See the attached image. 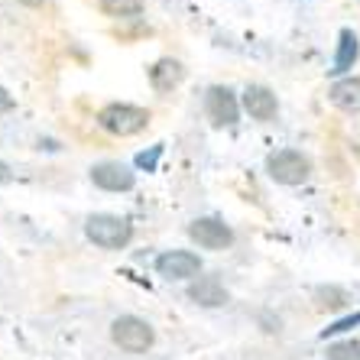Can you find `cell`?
I'll return each mask as SVG.
<instances>
[{
  "instance_id": "1",
  "label": "cell",
  "mask_w": 360,
  "mask_h": 360,
  "mask_svg": "<svg viewBox=\"0 0 360 360\" xmlns=\"http://www.w3.org/2000/svg\"><path fill=\"white\" fill-rule=\"evenodd\" d=\"M84 237L101 250H124L127 243L134 240V224L120 214L101 211V214H91L84 221Z\"/></svg>"
},
{
  "instance_id": "2",
  "label": "cell",
  "mask_w": 360,
  "mask_h": 360,
  "mask_svg": "<svg viewBox=\"0 0 360 360\" xmlns=\"http://www.w3.org/2000/svg\"><path fill=\"white\" fill-rule=\"evenodd\" d=\"M98 124L110 136H136L150 127V110L136 108V104H124V101H110L98 110Z\"/></svg>"
},
{
  "instance_id": "3",
  "label": "cell",
  "mask_w": 360,
  "mask_h": 360,
  "mask_svg": "<svg viewBox=\"0 0 360 360\" xmlns=\"http://www.w3.org/2000/svg\"><path fill=\"white\" fill-rule=\"evenodd\" d=\"M110 341L127 354H146L156 341V331L150 321L136 319V315H120L110 321Z\"/></svg>"
},
{
  "instance_id": "4",
  "label": "cell",
  "mask_w": 360,
  "mask_h": 360,
  "mask_svg": "<svg viewBox=\"0 0 360 360\" xmlns=\"http://www.w3.org/2000/svg\"><path fill=\"white\" fill-rule=\"evenodd\" d=\"M266 172L279 185H302L311 176V162L299 150H276L266 156Z\"/></svg>"
},
{
  "instance_id": "5",
  "label": "cell",
  "mask_w": 360,
  "mask_h": 360,
  "mask_svg": "<svg viewBox=\"0 0 360 360\" xmlns=\"http://www.w3.org/2000/svg\"><path fill=\"white\" fill-rule=\"evenodd\" d=\"M205 110L214 127H234L240 120V101L227 84H211L205 94Z\"/></svg>"
},
{
  "instance_id": "6",
  "label": "cell",
  "mask_w": 360,
  "mask_h": 360,
  "mask_svg": "<svg viewBox=\"0 0 360 360\" xmlns=\"http://www.w3.org/2000/svg\"><path fill=\"white\" fill-rule=\"evenodd\" d=\"M188 237L205 250H227L234 243V231L221 218H195L188 224Z\"/></svg>"
},
{
  "instance_id": "7",
  "label": "cell",
  "mask_w": 360,
  "mask_h": 360,
  "mask_svg": "<svg viewBox=\"0 0 360 360\" xmlns=\"http://www.w3.org/2000/svg\"><path fill=\"white\" fill-rule=\"evenodd\" d=\"M156 273L162 279H198L201 257L192 250H166L156 257Z\"/></svg>"
},
{
  "instance_id": "8",
  "label": "cell",
  "mask_w": 360,
  "mask_h": 360,
  "mask_svg": "<svg viewBox=\"0 0 360 360\" xmlns=\"http://www.w3.org/2000/svg\"><path fill=\"white\" fill-rule=\"evenodd\" d=\"M91 182L98 185L101 192H130L136 185V172L117 160H108L91 166Z\"/></svg>"
},
{
  "instance_id": "9",
  "label": "cell",
  "mask_w": 360,
  "mask_h": 360,
  "mask_svg": "<svg viewBox=\"0 0 360 360\" xmlns=\"http://www.w3.org/2000/svg\"><path fill=\"white\" fill-rule=\"evenodd\" d=\"M240 104H243V110H247L253 120H260V124L276 120V114H279V101H276V94L269 91L266 84H247V88H243Z\"/></svg>"
},
{
  "instance_id": "10",
  "label": "cell",
  "mask_w": 360,
  "mask_h": 360,
  "mask_svg": "<svg viewBox=\"0 0 360 360\" xmlns=\"http://www.w3.org/2000/svg\"><path fill=\"white\" fill-rule=\"evenodd\" d=\"M185 295L195 302V305H201V309H221V305H227L231 302V292L224 289V283H221L218 276H198L188 283V289H185Z\"/></svg>"
},
{
  "instance_id": "11",
  "label": "cell",
  "mask_w": 360,
  "mask_h": 360,
  "mask_svg": "<svg viewBox=\"0 0 360 360\" xmlns=\"http://www.w3.org/2000/svg\"><path fill=\"white\" fill-rule=\"evenodd\" d=\"M185 82V65L172 56H162V59L153 62L150 68V84L156 94H172L179 84Z\"/></svg>"
},
{
  "instance_id": "12",
  "label": "cell",
  "mask_w": 360,
  "mask_h": 360,
  "mask_svg": "<svg viewBox=\"0 0 360 360\" xmlns=\"http://www.w3.org/2000/svg\"><path fill=\"white\" fill-rule=\"evenodd\" d=\"M328 101L344 114H360V78L344 75L328 88Z\"/></svg>"
},
{
  "instance_id": "13",
  "label": "cell",
  "mask_w": 360,
  "mask_h": 360,
  "mask_svg": "<svg viewBox=\"0 0 360 360\" xmlns=\"http://www.w3.org/2000/svg\"><path fill=\"white\" fill-rule=\"evenodd\" d=\"M357 56H360V39H357V33H354V30H341V36H338L335 65L328 68V72H331V75H338V78H344V75H347V72L354 68Z\"/></svg>"
},
{
  "instance_id": "14",
  "label": "cell",
  "mask_w": 360,
  "mask_h": 360,
  "mask_svg": "<svg viewBox=\"0 0 360 360\" xmlns=\"http://www.w3.org/2000/svg\"><path fill=\"white\" fill-rule=\"evenodd\" d=\"M104 17L114 20H136L143 13V0H98Z\"/></svg>"
},
{
  "instance_id": "15",
  "label": "cell",
  "mask_w": 360,
  "mask_h": 360,
  "mask_svg": "<svg viewBox=\"0 0 360 360\" xmlns=\"http://www.w3.org/2000/svg\"><path fill=\"white\" fill-rule=\"evenodd\" d=\"M315 302H319V309L341 311L344 305L351 302V295H347V289H341V285H319V289H315Z\"/></svg>"
},
{
  "instance_id": "16",
  "label": "cell",
  "mask_w": 360,
  "mask_h": 360,
  "mask_svg": "<svg viewBox=\"0 0 360 360\" xmlns=\"http://www.w3.org/2000/svg\"><path fill=\"white\" fill-rule=\"evenodd\" d=\"M328 360H360V341H335L328 344Z\"/></svg>"
},
{
  "instance_id": "17",
  "label": "cell",
  "mask_w": 360,
  "mask_h": 360,
  "mask_svg": "<svg viewBox=\"0 0 360 360\" xmlns=\"http://www.w3.org/2000/svg\"><path fill=\"white\" fill-rule=\"evenodd\" d=\"M360 325V311H354V315H344V319H338L335 325H328L325 331H321V341H328V338H335V335H344V331H351V328Z\"/></svg>"
},
{
  "instance_id": "18",
  "label": "cell",
  "mask_w": 360,
  "mask_h": 360,
  "mask_svg": "<svg viewBox=\"0 0 360 360\" xmlns=\"http://www.w3.org/2000/svg\"><path fill=\"white\" fill-rule=\"evenodd\" d=\"M162 156V146H153L150 153H136V166L146 169V172H153L156 169V160Z\"/></svg>"
},
{
  "instance_id": "19",
  "label": "cell",
  "mask_w": 360,
  "mask_h": 360,
  "mask_svg": "<svg viewBox=\"0 0 360 360\" xmlns=\"http://www.w3.org/2000/svg\"><path fill=\"white\" fill-rule=\"evenodd\" d=\"M13 108H17V101H13V94H10L7 88L0 84V114H10Z\"/></svg>"
},
{
  "instance_id": "20",
  "label": "cell",
  "mask_w": 360,
  "mask_h": 360,
  "mask_svg": "<svg viewBox=\"0 0 360 360\" xmlns=\"http://www.w3.org/2000/svg\"><path fill=\"white\" fill-rule=\"evenodd\" d=\"M10 179H13V172H10V166H7V162H0V185H4V182H10Z\"/></svg>"
},
{
  "instance_id": "21",
  "label": "cell",
  "mask_w": 360,
  "mask_h": 360,
  "mask_svg": "<svg viewBox=\"0 0 360 360\" xmlns=\"http://www.w3.org/2000/svg\"><path fill=\"white\" fill-rule=\"evenodd\" d=\"M26 4H42V0H26Z\"/></svg>"
}]
</instances>
